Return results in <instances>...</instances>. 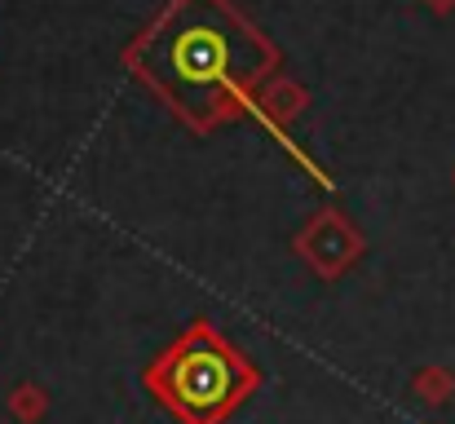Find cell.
Here are the masks:
<instances>
[{
  "label": "cell",
  "mask_w": 455,
  "mask_h": 424,
  "mask_svg": "<svg viewBox=\"0 0 455 424\" xmlns=\"http://www.w3.org/2000/svg\"><path fill=\"white\" fill-rule=\"evenodd\" d=\"M133 62L181 116H217L239 84L275 62V53L221 0H177Z\"/></svg>",
  "instance_id": "1"
},
{
  "label": "cell",
  "mask_w": 455,
  "mask_h": 424,
  "mask_svg": "<svg viewBox=\"0 0 455 424\" xmlns=\"http://www.w3.org/2000/svg\"><path fill=\"white\" fill-rule=\"evenodd\" d=\"M147 385L181 424H221L252 394L257 372L230 340L199 323L147 367Z\"/></svg>",
  "instance_id": "2"
}]
</instances>
